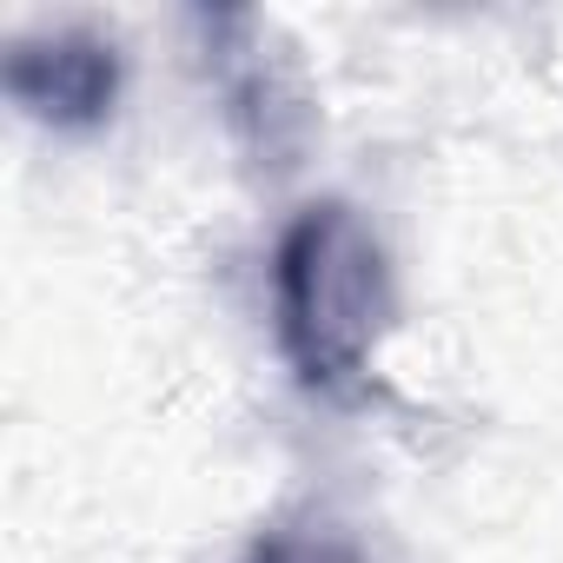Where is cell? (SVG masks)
<instances>
[{"label":"cell","instance_id":"cell-1","mask_svg":"<svg viewBox=\"0 0 563 563\" xmlns=\"http://www.w3.org/2000/svg\"><path fill=\"white\" fill-rule=\"evenodd\" d=\"M398 319L391 258L352 199H312L272 245V332L312 398L352 405Z\"/></svg>","mask_w":563,"mask_h":563},{"label":"cell","instance_id":"cell-2","mask_svg":"<svg viewBox=\"0 0 563 563\" xmlns=\"http://www.w3.org/2000/svg\"><path fill=\"white\" fill-rule=\"evenodd\" d=\"M120 47L93 27H41V34H14L0 54V87L8 100L54 133H93L113 120L120 107Z\"/></svg>","mask_w":563,"mask_h":563},{"label":"cell","instance_id":"cell-3","mask_svg":"<svg viewBox=\"0 0 563 563\" xmlns=\"http://www.w3.org/2000/svg\"><path fill=\"white\" fill-rule=\"evenodd\" d=\"M199 27H206V67L225 93V113L245 126L258 153H286L299 126V87H292V67L272 54V27L245 8L199 14Z\"/></svg>","mask_w":563,"mask_h":563},{"label":"cell","instance_id":"cell-4","mask_svg":"<svg viewBox=\"0 0 563 563\" xmlns=\"http://www.w3.org/2000/svg\"><path fill=\"white\" fill-rule=\"evenodd\" d=\"M252 563H352L332 537H299V530H278L252 550Z\"/></svg>","mask_w":563,"mask_h":563}]
</instances>
